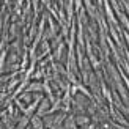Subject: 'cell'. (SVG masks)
Instances as JSON below:
<instances>
[{"label":"cell","instance_id":"1","mask_svg":"<svg viewBox=\"0 0 129 129\" xmlns=\"http://www.w3.org/2000/svg\"><path fill=\"white\" fill-rule=\"evenodd\" d=\"M76 120V124H79V126H88L90 124V118L87 117V115H77V117L74 118Z\"/></svg>","mask_w":129,"mask_h":129},{"label":"cell","instance_id":"2","mask_svg":"<svg viewBox=\"0 0 129 129\" xmlns=\"http://www.w3.org/2000/svg\"><path fill=\"white\" fill-rule=\"evenodd\" d=\"M49 106H50V101H49V99H44V101L41 102V107L38 109V117H40V115H46V112L50 110Z\"/></svg>","mask_w":129,"mask_h":129},{"label":"cell","instance_id":"3","mask_svg":"<svg viewBox=\"0 0 129 129\" xmlns=\"http://www.w3.org/2000/svg\"><path fill=\"white\" fill-rule=\"evenodd\" d=\"M43 83H40V82H33V83H31V85L28 87V90H27V91H41V90H43Z\"/></svg>","mask_w":129,"mask_h":129},{"label":"cell","instance_id":"4","mask_svg":"<svg viewBox=\"0 0 129 129\" xmlns=\"http://www.w3.org/2000/svg\"><path fill=\"white\" fill-rule=\"evenodd\" d=\"M28 118H30V117H25V115H24V117L21 118V121H19V123H17L16 129H24L25 126H27V123H28Z\"/></svg>","mask_w":129,"mask_h":129},{"label":"cell","instance_id":"5","mask_svg":"<svg viewBox=\"0 0 129 129\" xmlns=\"http://www.w3.org/2000/svg\"><path fill=\"white\" fill-rule=\"evenodd\" d=\"M31 123H33V129H43V123H41L40 117H33Z\"/></svg>","mask_w":129,"mask_h":129},{"label":"cell","instance_id":"6","mask_svg":"<svg viewBox=\"0 0 129 129\" xmlns=\"http://www.w3.org/2000/svg\"><path fill=\"white\" fill-rule=\"evenodd\" d=\"M87 129H94V127H93V126H88V127H87Z\"/></svg>","mask_w":129,"mask_h":129}]
</instances>
